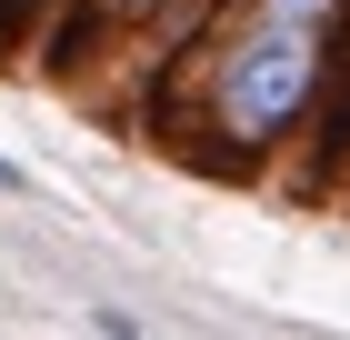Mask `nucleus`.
<instances>
[{
    "mask_svg": "<svg viewBox=\"0 0 350 340\" xmlns=\"http://www.w3.org/2000/svg\"><path fill=\"white\" fill-rule=\"evenodd\" d=\"M321 90H330V30L241 0L200 40V110H190L180 151H211L220 170H260L270 151H291L310 131Z\"/></svg>",
    "mask_w": 350,
    "mask_h": 340,
    "instance_id": "nucleus-1",
    "label": "nucleus"
},
{
    "mask_svg": "<svg viewBox=\"0 0 350 340\" xmlns=\"http://www.w3.org/2000/svg\"><path fill=\"white\" fill-rule=\"evenodd\" d=\"M161 10H170V0H70V30L51 40V60L70 51L81 30H140V21H161Z\"/></svg>",
    "mask_w": 350,
    "mask_h": 340,
    "instance_id": "nucleus-2",
    "label": "nucleus"
},
{
    "mask_svg": "<svg viewBox=\"0 0 350 340\" xmlns=\"http://www.w3.org/2000/svg\"><path fill=\"white\" fill-rule=\"evenodd\" d=\"M321 151H350V21H340V40H330V90H321Z\"/></svg>",
    "mask_w": 350,
    "mask_h": 340,
    "instance_id": "nucleus-3",
    "label": "nucleus"
},
{
    "mask_svg": "<svg viewBox=\"0 0 350 340\" xmlns=\"http://www.w3.org/2000/svg\"><path fill=\"white\" fill-rule=\"evenodd\" d=\"M260 10H280V21H310V30H330V40H340V21H350V0H260Z\"/></svg>",
    "mask_w": 350,
    "mask_h": 340,
    "instance_id": "nucleus-4",
    "label": "nucleus"
},
{
    "mask_svg": "<svg viewBox=\"0 0 350 340\" xmlns=\"http://www.w3.org/2000/svg\"><path fill=\"white\" fill-rule=\"evenodd\" d=\"M40 10H70V0H0V60H10V21H40Z\"/></svg>",
    "mask_w": 350,
    "mask_h": 340,
    "instance_id": "nucleus-5",
    "label": "nucleus"
},
{
    "mask_svg": "<svg viewBox=\"0 0 350 340\" xmlns=\"http://www.w3.org/2000/svg\"><path fill=\"white\" fill-rule=\"evenodd\" d=\"M30 190H40V181H30V170H21V160H10V151H0V200H30Z\"/></svg>",
    "mask_w": 350,
    "mask_h": 340,
    "instance_id": "nucleus-6",
    "label": "nucleus"
}]
</instances>
